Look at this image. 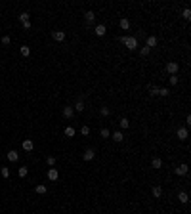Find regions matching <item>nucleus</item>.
Wrapping results in <instances>:
<instances>
[{
    "label": "nucleus",
    "mask_w": 191,
    "mask_h": 214,
    "mask_svg": "<svg viewBox=\"0 0 191 214\" xmlns=\"http://www.w3.org/2000/svg\"><path fill=\"white\" fill-rule=\"evenodd\" d=\"M119 42H123L128 50H136L138 48V38H134V36H119Z\"/></svg>",
    "instance_id": "nucleus-1"
},
{
    "label": "nucleus",
    "mask_w": 191,
    "mask_h": 214,
    "mask_svg": "<svg viewBox=\"0 0 191 214\" xmlns=\"http://www.w3.org/2000/svg\"><path fill=\"white\" fill-rule=\"evenodd\" d=\"M31 15L27 14V12H23V14H19V21H21V25H23V29L25 31H29L31 29Z\"/></svg>",
    "instance_id": "nucleus-2"
},
{
    "label": "nucleus",
    "mask_w": 191,
    "mask_h": 214,
    "mask_svg": "<svg viewBox=\"0 0 191 214\" xmlns=\"http://www.w3.org/2000/svg\"><path fill=\"white\" fill-rule=\"evenodd\" d=\"M178 71H180V65H178L176 61H170V63H166V73H170V75H176Z\"/></svg>",
    "instance_id": "nucleus-3"
},
{
    "label": "nucleus",
    "mask_w": 191,
    "mask_h": 214,
    "mask_svg": "<svg viewBox=\"0 0 191 214\" xmlns=\"http://www.w3.org/2000/svg\"><path fill=\"white\" fill-rule=\"evenodd\" d=\"M174 172H176L178 176H185V174H187V172H189V166H187V164H185V163H182L180 166H176V168H174Z\"/></svg>",
    "instance_id": "nucleus-4"
},
{
    "label": "nucleus",
    "mask_w": 191,
    "mask_h": 214,
    "mask_svg": "<svg viewBox=\"0 0 191 214\" xmlns=\"http://www.w3.org/2000/svg\"><path fill=\"white\" fill-rule=\"evenodd\" d=\"M52 38L55 42H63L65 40V31H52Z\"/></svg>",
    "instance_id": "nucleus-5"
},
{
    "label": "nucleus",
    "mask_w": 191,
    "mask_h": 214,
    "mask_svg": "<svg viewBox=\"0 0 191 214\" xmlns=\"http://www.w3.org/2000/svg\"><path fill=\"white\" fill-rule=\"evenodd\" d=\"M58 178H59L58 168H50V170H48V180L50 182H58Z\"/></svg>",
    "instance_id": "nucleus-6"
},
{
    "label": "nucleus",
    "mask_w": 191,
    "mask_h": 214,
    "mask_svg": "<svg viewBox=\"0 0 191 214\" xmlns=\"http://www.w3.org/2000/svg\"><path fill=\"white\" fill-rule=\"evenodd\" d=\"M94 157H96V151H94L92 147H90V149H86V151L82 153V159H84V161H92Z\"/></svg>",
    "instance_id": "nucleus-7"
},
{
    "label": "nucleus",
    "mask_w": 191,
    "mask_h": 214,
    "mask_svg": "<svg viewBox=\"0 0 191 214\" xmlns=\"http://www.w3.org/2000/svg\"><path fill=\"white\" fill-rule=\"evenodd\" d=\"M21 147L25 149V151H32V149H35V143H32V140H23V143H21Z\"/></svg>",
    "instance_id": "nucleus-8"
},
{
    "label": "nucleus",
    "mask_w": 191,
    "mask_h": 214,
    "mask_svg": "<svg viewBox=\"0 0 191 214\" xmlns=\"http://www.w3.org/2000/svg\"><path fill=\"white\" fill-rule=\"evenodd\" d=\"M176 136L182 140V142H185V140H187V136H189V134H187V128H178Z\"/></svg>",
    "instance_id": "nucleus-9"
},
{
    "label": "nucleus",
    "mask_w": 191,
    "mask_h": 214,
    "mask_svg": "<svg viewBox=\"0 0 191 214\" xmlns=\"http://www.w3.org/2000/svg\"><path fill=\"white\" fill-rule=\"evenodd\" d=\"M151 195L155 197V199H159V197L162 195V187H161V185H153V187H151Z\"/></svg>",
    "instance_id": "nucleus-10"
},
{
    "label": "nucleus",
    "mask_w": 191,
    "mask_h": 214,
    "mask_svg": "<svg viewBox=\"0 0 191 214\" xmlns=\"http://www.w3.org/2000/svg\"><path fill=\"white\" fill-rule=\"evenodd\" d=\"M94 33L97 35V36H103L105 33H107V27L103 25V23H101V25H96V29H94Z\"/></svg>",
    "instance_id": "nucleus-11"
},
{
    "label": "nucleus",
    "mask_w": 191,
    "mask_h": 214,
    "mask_svg": "<svg viewBox=\"0 0 191 214\" xmlns=\"http://www.w3.org/2000/svg\"><path fill=\"white\" fill-rule=\"evenodd\" d=\"M84 19H86L88 27H90L92 23H94V19H96V14H94V12H86V14H84Z\"/></svg>",
    "instance_id": "nucleus-12"
},
{
    "label": "nucleus",
    "mask_w": 191,
    "mask_h": 214,
    "mask_svg": "<svg viewBox=\"0 0 191 214\" xmlns=\"http://www.w3.org/2000/svg\"><path fill=\"white\" fill-rule=\"evenodd\" d=\"M73 113H75V109H73L71 105H65V107H63V117H65V119H71Z\"/></svg>",
    "instance_id": "nucleus-13"
},
{
    "label": "nucleus",
    "mask_w": 191,
    "mask_h": 214,
    "mask_svg": "<svg viewBox=\"0 0 191 214\" xmlns=\"http://www.w3.org/2000/svg\"><path fill=\"white\" fill-rule=\"evenodd\" d=\"M17 159H19V153L17 151H8V161H12V163H17Z\"/></svg>",
    "instance_id": "nucleus-14"
},
{
    "label": "nucleus",
    "mask_w": 191,
    "mask_h": 214,
    "mask_svg": "<svg viewBox=\"0 0 191 214\" xmlns=\"http://www.w3.org/2000/svg\"><path fill=\"white\" fill-rule=\"evenodd\" d=\"M73 109H75L76 113H82V111H84V99H82V98H79V102L75 103V107H73Z\"/></svg>",
    "instance_id": "nucleus-15"
},
{
    "label": "nucleus",
    "mask_w": 191,
    "mask_h": 214,
    "mask_svg": "<svg viewBox=\"0 0 191 214\" xmlns=\"http://www.w3.org/2000/svg\"><path fill=\"white\" fill-rule=\"evenodd\" d=\"M145 46H147V48H155V46H157V36H147V40H145Z\"/></svg>",
    "instance_id": "nucleus-16"
},
{
    "label": "nucleus",
    "mask_w": 191,
    "mask_h": 214,
    "mask_svg": "<svg viewBox=\"0 0 191 214\" xmlns=\"http://www.w3.org/2000/svg\"><path fill=\"white\" fill-rule=\"evenodd\" d=\"M111 138L115 140L117 143H120V142L124 140V136H123V132H120V130H117V132H113V134H111Z\"/></svg>",
    "instance_id": "nucleus-17"
},
{
    "label": "nucleus",
    "mask_w": 191,
    "mask_h": 214,
    "mask_svg": "<svg viewBox=\"0 0 191 214\" xmlns=\"http://www.w3.org/2000/svg\"><path fill=\"white\" fill-rule=\"evenodd\" d=\"M178 199H180V203H184V205L189 203V195L185 191H180V193H178Z\"/></svg>",
    "instance_id": "nucleus-18"
},
{
    "label": "nucleus",
    "mask_w": 191,
    "mask_h": 214,
    "mask_svg": "<svg viewBox=\"0 0 191 214\" xmlns=\"http://www.w3.org/2000/svg\"><path fill=\"white\" fill-rule=\"evenodd\" d=\"M19 54H21L23 58H29V55H31V48L29 46H21V48H19Z\"/></svg>",
    "instance_id": "nucleus-19"
},
{
    "label": "nucleus",
    "mask_w": 191,
    "mask_h": 214,
    "mask_svg": "<svg viewBox=\"0 0 191 214\" xmlns=\"http://www.w3.org/2000/svg\"><path fill=\"white\" fill-rule=\"evenodd\" d=\"M119 25H120V29H124V31H128V29H130V21H128L126 17H123V19H120V21H119Z\"/></svg>",
    "instance_id": "nucleus-20"
},
{
    "label": "nucleus",
    "mask_w": 191,
    "mask_h": 214,
    "mask_svg": "<svg viewBox=\"0 0 191 214\" xmlns=\"http://www.w3.org/2000/svg\"><path fill=\"white\" fill-rule=\"evenodd\" d=\"M151 166L153 168H161L162 166V161L159 159V157H153V159H151Z\"/></svg>",
    "instance_id": "nucleus-21"
},
{
    "label": "nucleus",
    "mask_w": 191,
    "mask_h": 214,
    "mask_svg": "<svg viewBox=\"0 0 191 214\" xmlns=\"http://www.w3.org/2000/svg\"><path fill=\"white\" fill-rule=\"evenodd\" d=\"M35 191L38 193V195H44V193L48 191V187H46V185H44V184H40V185H36V187H35Z\"/></svg>",
    "instance_id": "nucleus-22"
},
{
    "label": "nucleus",
    "mask_w": 191,
    "mask_h": 214,
    "mask_svg": "<svg viewBox=\"0 0 191 214\" xmlns=\"http://www.w3.org/2000/svg\"><path fill=\"white\" fill-rule=\"evenodd\" d=\"M147 92H149V96H151V98L159 96V88H157V86H149V88H147Z\"/></svg>",
    "instance_id": "nucleus-23"
},
{
    "label": "nucleus",
    "mask_w": 191,
    "mask_h": 214,
    "mask_svg": "<svg viewBox=\"0 0 191 214\" xmlns=\"http://www.w3.org/2000/svg\"><path fill=\"white\" fill-rule=\"evenodd\" d=\"M65 136H67V138H75V128L67 126V128H65Z\"/></svg>",
    "instance_id": "nucleus-24"
},
{
    "label": "nucleus",
    "mask_w": 191,
    "mask_h": 214,
    "mask_svg": "<svg viewBox=\"0 0 191 214\" xmlns=\"http://www.w3.org/2000/svg\"><path fill=\"white\" fill-rule=\"evenodd\" d=\"M17 174H19V178H25V176L29 174V168H27V166H21V168L17 170Z\"/></svg>",
    "instance_id": "nucleus-25"
},
{
    "label": "nucleus",
    "mask_w": 191,
    "mask_h": 214,
    "mask_svg": "<svg viewBox=\"0 0 191 214\" xmlns=\"http://www.w3.org/2000/svg\"><path fill=\"white\" fill-rule=\"evenodd\" d=\"M182 17H184L185 21H189V19H191V10H189V8H185V10L182 12Z\"/></svg>",
    "instance_id": "nucleus-26"
},
{
    "label": "nucleus",
    "mask_w": 191,
    "mask_h": 214,
    "mask_svg": "<svg viewBox=\"0 0 191 214\" xmlns=\"http://www.w3.org/2000/svg\"><path fill=\"white\" fill-rule=\"evenodd\" d=\"M119 124H120V128H128V126H130V120L126 119V117H123V119H120V122H119Z\"/></svg>",
    "instance_id": "nucleus-27"
},
{
    "label": "nucleus",
    "mask_w": 191,
    "mask_h": 214,
    "mask_svg": "<svg viewBox=\"0 0 191 214\" xmlns=\"http://www.w3.org/2000/svg\"><path fill=\"white\" fill-rule=\"evenodd\" d=\"M0 174H2L4 178H10V168H8V166H2V168H0Z\"/></svg>",
    "instance_id": "nucleus-28"
},
{
    "label": "nucleus",
    "mask_w": 191,
    "mask_h": 214,
    "mask_svg": "<svg viewBox=\"0 0 191 214\" xmlns=\"http://www.w3.org/2000/svg\"><path fill=\"white\" fill-rule=\"evenodd\" d=\"M99 113H101V117H109V115H111V109H109V107H101Z\"/></svg>",
    "instance_id": "nucleus-29"
},
{
    "label": "nucleus",
    "mask_w": 191,
    "mask_h": 214,
    "mask_svg": "<svg viewBox=\"0 0 191 214\" xmlns=\"http://www.w3.org/2000/svg\"><path fill=\"white\" fill-rule=\"evenodd\" d=\"M46 163H48V166H54V164H55V157L48 155V157H46Z\"/></svg>",
    "instance_id": "nucleus-30"
},
{
    "label": "nucleus",
    "mask_w": 191,
    "mask_h": 214,
    "mask_svg": "<svg viewBox=\"0 0 191 214\" xmlns=\"http://www.w3.org/2000/svg\"><path fill=\"white\" fill-rule=\"evenodd\" d=\"M168 94H170V90H168V88H159V96H162V98H166Z\"/></svg>",
    "instance_id": "nucleus-31"
},
{
    "label": "nucleus",
    "mask_w": 191,
    "mask_h": 214,
    "mask_svg": "<svg viewBox=\"0 0 191 214\" xmlns=\"http://www.w3.org/2000/svg\"><path fill=\"white\" fill-rule=\"evenodd\" d=\"M178 82H180V79H178L176 75H170V84H172V86H176Z\"/></svg>",
    "instance_id": "nucleus-32"
},
{
    "label": "nucleus",
    "mask_w": 191,
    "mask_h": 214,
    "mask_svg": "<svg viewBox=\"0 0 191 214\" xmlns=\"http://www.w3.org/2000/svg\"><path fill=\"white\" fill-rule=\"evenodd\" d=\"M80 134H82V136H88V134H90V128H88L86 124H84V126L80 128Z\"/></svg>",
    "instance_id": "nucleus-33"
},
{
    "label": "nucleus",
    "mask_w": 191,
    "mask_h": 214,
    "mask_svg": "<svg viewBox=\"0 0 191 214\" xmlns=\"http://www.w3.org/2000/svg\"><path fill=\"white\" fill-rule=\"evenodd\" d=\"M109 136H111V132L107 128H101V138H109Z\"/></svg>",
    "instance_id": "nucleus-34"
},
{
    "label": "nucleus",
    "mask_w": 191,
    "mask_h": 214,
    "mask_svg": "<svg viewBox=\"0 0 191 214\" xmlns=\"http://www.w3.org/2000/svg\"><path fill=\"white\" fill-rule=\"evenodd\" d=\"M149 52H151V48H147V46H143V48H141V50H140V54H141V55H147V54H149Z\"/></svg>",
    "instance_id": "nucleus-35"
},
{
    "label": "nucleus",
    "mask_w": 191,
    "mask_h": 214,
    "mask_svg": "<svg viewBox=\"0 0 191 214\" xmlns=\"http://www.w3.org/2000/svg\"><path fill=\"white\" fill-rule=\"evenodd\" d=\"M10 42H12V38H10V36H2V44H4V46H8Z\"/></svg>",
    "instance_id": "nucleus-36"
},
{
    "label": "nucleus",
    "mask_w": 191,
    "mask_h": 214,
    "mask_svg": "<svg viewBox=\"0 0 191 214\" xmlns=\"http://www.w3.org/2000/svg\"><path fill=\"white\" fill-rule=\"evenodd\" d=\"M0 31H2V29H0Z\"/></svg>",
    "instance_id": "nucleus-37"
}]
</instances>
